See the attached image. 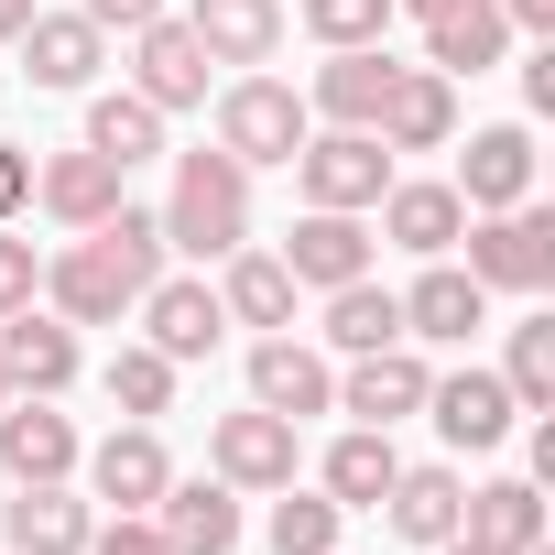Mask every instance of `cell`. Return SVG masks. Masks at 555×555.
<instances>
[{
  "mask_svg": "<svg viewBox=\"0 0 555 555\" xmlns=\"http://www.w3.org/2000/svg\"><path fill=\"white\" fill-rule=\"evenodd\" d=\"M153 284H164V218L131 207V196L44 261V295H55V317H77V327H120Z\"/></svg>",
  "mask_w": 555,
  "mask_h": 555,
  "instance_id": "6da1fadb",
  "label": "cell"
},
{
  "mask_svg": "<svg viewBox=\"0 0 555 555\" xmlns=\"http://www.w3.org/2000/svg\"><path fill=\"white\" fill-rule=\"evenodd\" d=\"M153 218H164V250L229 261V250L250 240V164H229V153H175V196H164Z\"/></svg>",
  "mask_w": 555,
  "mask_h": 555,
  "instance_id": "7a4b0ae2",
  "label": "cell"
},
{
  "mask_svg": "<svg viewBox=\"0 0 555 555\" xmlns=\"http://www.w3.org/2000/svg\"><path fill=\"white\" fill-rule=\"evenodd\" d=\"M306 131H317V109H306V88H284V77H229V88H218V153H229V164H295Z\"/></svg>",
  "mask_w": 555,
  "mask_h": 555,
  "instance_id": "3957f363",
  "label": "cell"
},
{
  "mask_svg": "<svg viewBox=\"0 0 555 555\" xmlns=\"http://www.w3.org/2000/svg\"><path fill=\"white\" fill-rule=\"evenodd\" d=\"M457 240H468V272H479L490 295H544V284H555V207H533V196L468 218Z\"/></svg>",
  "mask_w": 555,
  "mask_h": 555,
  "instance_id": "277c9868",
  "label": "cell"
},
{
  "mask_svg": "<svg viewBox=\"0 0 555 555\" xmlns=\"http://www.w3.org/2000/svg\"><path fill=\"white\" fill-rule=\"evenodd\" d=\"M295 185H306V207H382V185H392V153H382V131H306V153H295Z\"/></svg>",
  "mask_w": 555,
  "mask_h": 555,
  "instance_id": "5b68a950",
  "label": "cell"
},
{
  "mask_svg": "<svg viewBox=\"0 0 555 555\" xmlns=\"http://www.w3.org/2000/svg\"><path fill=\"white\" fill-rule=\"evenodd\" d=\"M250 403L261 414H284V425H306V414H338V371L284 327V338H261L250 349Z\"/></svg>",
  "mask_w": 555,
  "mask_h": 555,
  "instance_id": "8992f818",
  "label": "cell"
},
{
  "mask_svg": "<svg viewBox=\"0 0 555 555\" xmlns=\"http://www.w3.org/2000/svg\"><path fill=\"white\" fill-rule=\"evenodd\" d=\"M131 99H153L164 120H175V109H196V99H207V44H196L185 23H164V12H153V23L131 34Z\"/></svg>",
  "mask_w": 555,
  "mask_h": 555,
  "instance_id": "52a82bcc",
  "label": "cell"
},
{
  "mask_svg": "<svg viewBox=\"0 0 555 555\" xmlns=\"http://www.w3.org/2000/svg\"><path fill=\"white\" fill-rule=\"evenodd\" d=\"M382 153H447L457 142V77L436 66H392V99H382Z\"/></svg>",
  "mask_w": 555,
  "mask_h": 555,
  "instance_id": "ba28073f",
  "label": "cell"
},
{
  "mask_svg": "<svg viewBox=\"0 0 555 555\" xmlns=\"http://www.w3.org/2000/svg\"><path fill=\"white\" fill-rule=\"evenodd\" d=\"M272 261H284L295 284L338 295V284H360V272H371V229H360L349 207H306V218H295V240L272 250Z\"/></svg>",
  "mask_w": 555,
  "mask_h": 555,
  "instance_id": "9c48e42d",
  "label": "cell"
},
{
  "mask_svg": "<svg viewBox=\"0 0 555 555\" xmlns=\"http://www.w3.org/2000/svg\"><path fill=\"white\" fill-rule=\"evenodd\" d=\"M382 99H392V55H382V44H327V66H317L306 109H317L327 131H371V120H382Z\"/></svg>",
  "mask_w": 555,
  "mask_h": 555,
  "instance_id": "30bf717a",
  "label": "cell"
},
{
  "mask_svg": "<svg viewBox=\"0 0 555 555\" xmlns=\"http://www.w3.org/2000/svg\"><path fill=\"white\" fill-rule=\"evenodd\" d=\"M77 468H88V490L109 501V512H153L164 501V436L153 425H120V436H99V447H77Z\"/></svg>",
  "mask_w": 555,
  "mask_h": 555,
  "instance_id": "8fae6325",
  "label": "cell"
},
{
  "mask_svg": "<svg viewBox=\"0 0 555 555\" xmlns=\"http://www.w3.org/2000/svg\"><path fill=\"white\" fill-rule=\"evenodd\" d=\"M153 533H164V555H229L240 544V490L229 479H164Z\"/></svg>",
  "mask_w": 555,
  "mask_h": 555,
  "instance_id": "7c38bea8",
  "label": "cell"
},
{
  "mask_svg": "<svg viewBox=\"0 0 555 555\" xmlns=\"http://www.w3.org/2000/svg\"><path fill=\"white\" fill-rule=\"evenodd\" d=\"M207 457H218V479L229 490H284L295 479V425L284 414H218V436H207Z\"/></svg>",
  "mask_w": 555,
  "mask_h": 555,
  "instance_id": "4fadbf2b",
  "label": "cell"
},
{
  "mask_svg": "<svg viewBox=\"0 0 555 555\" xmlns=\"http://www.w3.org/2000/svg\"><path fill=\"white\" fill-rule=\"evenodd\" d=\"M533 196V131L501 120V131H468V164H457V207L490 218V207H522Z\"/></svg>",
  "mask_w": 555,
  "mask_h": 555,
  "instance_id": "5bb4252c",
  "label": "cell"
},
{
  "mask_svg": "<svg viewBox=\"0 0 555 555\" xmlns=\"http://www.w3.org/2000/svg\"><path fill=\"white\" fill-rule=\"evenodd\" d=\"M425 360L392 338V349H360L349 360V382H338V414H360V425H403V414H425Z\"/></svg>",
  "mask_w": 555,
  "mask_h": 555,
  "instance_id": "9a60e30c",
  "label": "cell"
},
{
  "mask_svg": "<svg viewBox=\"0 0 555 555\" xmlns=\"http://www.w3.org/2000/svg\"><path fill=\"white\" fill-rule=\"evenodd\" d=\"M425 414H436V436L447 447H501L512 436V382L501 371H447V382H425Z\"/></svg>",
  "mask_w": 555,
  "mask_h": 555,
  "instance_id": "2e32d148",
  "label": "cell"
},
{
  "mask_svg": "<svg viewBox=\"0 0 555 555\" xmlns=\"http://www.w3.org/2000/svg\"><path fill=\"white\" fill-rule=\"evenodd\" d=\"M479 327H490V284H479V272H457V261H425V284L403 295V338L457 349V338H479Z\"/></svg>",
  "mask_w": 555,
  "mask_h": 555,
  "instance_id": "e0dca14e",
  "label": "cell"
},
{
  "mask_svg": "<svg viewBox=\"0 0 555 555\" xmlns=\"http://www.w3.org/2000/svg\"><path fill=\"white\" fill-rule=\"evenodd\" d=\"M0 533H12V555H88L99 512H88L66 479H23V501L0 512Z\"/></svg>",
  "mask_w": 555,
  "mask_h": 555,
  "instance_id": "ac0fdd59",
  "label": "cell"
},
{
  "mask_svg": "<svg viewBox=\"0 0 555 555\" xmlns=\"http://www.w3.org/2000/svg\"><path fill=\"white\" fill-rule=\"evenodd\" d=\"M12 44H23V77H34V88H88L99 55H109V34H99L88 12H34Z\"/></svg>",
  "mask_w": 555,
  "mask_h": 555,
  "instance_id": "d6986e66",
  "label": "cell"
},
{
  "mask_svg": "<svg viewBox=\"0 0 555 555\" xmlns=\"http://www.w3.org/2000/svg\"><path fill=\"white\" fill-rule=\"evenodd\" d=\"M0 468H12V479H66L77 468V425L55 414V392L0 403Z\"/></svg>",
  "mask_w": 555,
  "mask_h": 555,
  "instance_id": "ffe728a7",
  "label": "cell"
},
{
  "mask_svg": "<svg viewBox=\"0 0 555 555\" xmlns=\"http://www.w3.org/2000/svg\"><path fill=\"white\" fill-rule=\"evenodd\" d=\"M185 34L207 44V66H272V44H284V0H196Z\"/></svg>",
  "mask_w": 555,
  "mask_h": 555,
  "instance_id": "44dd1931",
  "label": "cell"
},
{
  "mask_svg": "<svg viewBox=\"0 0 555 555\" xmlns=\"http://www.w3.org/2000/svg\"><path fill=\"white\" fill-rule=\"evenodd\" d=\"M142 327H153L142 349H164V360L185 371V360H207V349L229 338V306H218L207 284H153V295H142Z\"/></svg>",
  "mask_w": 555,
  "mask_h": 555,
  "instance_id": "7402d4cb",
  "label": "cell"
},
{
  "mask_svg": "<svg viewBox=\"0 0 555 555\" xmlns=\"http://www.w3.org/2000/svg\"><path fill=\"white\" fill-rule=\"evenodd\" d=\"M0 371H12V392H66L77 382V327L12 306V317H0Z\"/></svg>",
  "mask_w": 555,
  "mask_h": 555,
  "instance_id": "603a6c76",
  "label": "cell"
},
{
  "mask_svg": "<svg viewBox=\"0 0 555 555\" xmlns=\"http://www.w3.org/2000/svg\"><path fill=\"white\" fill-rule=\"evenodd\" d=\"M457 229H468L457 185H382V240H392V250L447 261V250H457Z\"/></svg>",
  "mask_w": 555,
  "mask_h": 555,
  "instance_id": "cb8c5ba5",
  "label": "cell"
},
{
  "mask_svg": "<svg viewBox=\"0 0 555 555\" xmlns=\"http://www.w3.org/2000/svg\"><path fill=\"white\" fill-rule=\"evenodd\" d=\"M457 533L490 544V555H544V490L533 479H490V490H468Z\"/></svg>",
  "mask_w": 555,
  "mask_h": 555,
  "instance_id": "d4e9b609",
  "label": "cell"
},
{
  "mask_svg": "<svg viewBox=\"0 0 555 555\" xmlns=\"http://www.w3.org/2000/svg\"><path fill=\"white\" fill-rule=\"evenodd\" d=\"M218 306H229V327H261V338H284L295 327V272L272 261V250H229V284H218Z\"/></svg>",
  "mask_w": 555,
  "mask_h": 555,
  "instance_id": "484cf974",
  "label": "cell"
},
{
  "mask_svg": "<svg viewBox=\"0 0 555 555\" xmlns=\"http://www.w3.org/2000/svg\"><path fill=\"white\" fill-rule=\"evenodd\" d=\"M382 512H392V533H403V544H447V533H457V512H468V479H457V468H392Z\"/></svg>",
  "mask_w": 555,
  "mask_h": 555,
  "instance_id": "4316f807",
  "label": "cell"
},
{
  "mask_svg": "<svg viewBox=\"0 0 555 555\" xmlns=\"http://www.w3.org/2000/svg\"><path fill=\"white\" fill-rule=\"evenodd\" d=\"M501 44H512V23L490 12V0H457V12L425 23V66H436V77H490Z\"/></svg>",
  "mask_w": 555,
  "mask_h": 555,
  "instance_id": "83f0119b",
  "label": "cell"
},
{
  "mask_svg": "<svg viewBox=\"0 0 555 555\" xmlns=\"http://www.w3.org/2000/svg\"><path fill=\"white\" fill-rule=\"evenodd\" d=\"M34 196H44V207H55V218H66V229H99V218H109V207H120V164H109V153H88V142H77V153H55V164H44V175H34Z\"/></svg>",
  "mask_w": 555,
  "mask_h": 555,
  "instance_id": "f1b7e54d",
  "label": "cell"
},
{
  "mask_svg": "<svg viewBox=\"0 0 555 555\" xmlns=\"http://www.w3.org/2000/svg\"><path fill=\"white\" fill-rule=\"evenodd\" d=\"M392 425H349L338 447H327V501L338 512H382V490H392Z\"/></svg>",
  "mask_w": 555,
  "mask_h": 555,
  "instance_id": "f546056e",
  "label": "cell"
},
{
  "mask_svg": "<svg viewBox=\"0 0 555 555\" xmlns=\"http://www.w3.org/2000/svg\"><path fill=\"white\" fill-rule=\"evenodd\" d=\"M392 338H403V295H392V284H371V272H360V284L327 295V349L360 360V349H392Z\"/></svg>",
  "mask_w": 555,
  "mask_h": 555,
  "instance_id": "4dcf8cb0",
  "label": "cell"
},
{
  "mask_svg": "<svg viewBox=\"0 0 555 555\" xmlns=\"http://www.w3.org/2000/svg\"><path fill=\"white\" fill-rule=\"evenodd\" d=\"M88 153H109L120 175H131V164H153V153H164V109H153V99H131V88L88 99Z\"/></svg>",
  "mask_w": 555,
  "mask_h": 555,
  "instance_id": "1f68e13d",
  "label": "cell"
},
{
  "mask_svg": "<svg viewBox=\"0 0 555 555\" xmlns=\"http://www.w3.org/2000/svg\"><path fill=\"white\" fill-rule=\"evenodd\" d=\"M272 555H338V501L284 479V501H272Z\"/></svg>",
  "mask_w": 555,
  "mask_h": 555,
  "instance_id": "d6a6232c",
  "label": "cell"
},
{
  "mask_svg": "<svg viewBox=\"0 0 555 555\" xmlns=\"http://www.w3.org/2000/svg\"><path fill=\"white\" fill-rule=\"evenodd\" d=\"M501 382H512L522 414H555V317H522V327H512V371H501Z\"/></svg>",
  "mask_w": 555,
  "mask_h": 555,
  "instance_id": "836d02e7",
  "label": "cell"
},
{
  "mask_svg": "<svg viewBox=\"0 0 555 555\" xmlns=\"http://www.w3.org/2000/svg\"><path fill=\"white\" fill-rule=\"evenodd\" d=\"M109 403H120L131 425H153V414L175 403V360H164V349H120V360H109Z\"/></svg>",
  "mask_w": 555,
  "mask_h": 555,
  "instance_id": "e575fe53",
  "label": "cell"
},
{
  "mask_svg": "<svg viewBox=\"0 0 555 555\" xmlns=\"http://www.w3.org/2000/svg\"><path fill=\"white\" fill-rule=\"evenodd\" d=\"M306 34L317 44H382L392 34V0H306Z\"/></svg>",
  "mask_w": 555,
  "mask_h": 555,
  "instance_id": "d590c367",
  "label": "cell"
},
{
  "mask_svg": "<svg viewBox=\"0 0 555 555\" xmlns=\"http://www.w3.org/2000/svg\"><path fill=\"white\" fill-rule=\"evenodd\" d=\"M88 555H164V533H153V512H109L88 533Z\"/></svg>",
  "mask_w": 555,
  "mask_h": 555,
  "instance_id": "8d00e7d4",
  "label": "cell"
},
{
  "mask_svg": "<svg viewBox=\"0 0 555 555\" xmlns=\"http://www.w3.org/2000/svg\"><path fill=\"white\" fill-rule=\"evenodd\" d=\"M34 284H44V272H34V240H12V229H0V317H12V306H34Z\"/></svg>",
  "mask_w": 555,
  "mask_h": 555,
  "instance_id": "74e56055",
  "label": "cell"
},
{
  "mask_svg": "<svg viewBox=\"0 0 555 555\" xmlns=\"http://www.w3.org/2000/svg\"><path fill=\"white\" fill-rule=\"evenodd\" d=\"M153 12H164V0H88V23H99V34H142Z\"/></svg>",
  "mask_w": 555,
  "mask_h": 555,
  "instance_id": "f35d334b",
  "label": "cell"
},
{
  "mask_svg": "<svg viewBox=\"0 0 555 555\" xmlns=\"http://www.w3.org/2000/svg\"><path fill=\"white\" fill-rule=\"evenodd\" d=\"M23 196H34V153H23V142H0V218H12Z\"/></svg>",
  "mask_w": 555,
  "mask_h": 555,
  "instance_id": "ab89813d",
  "label": "cell"
},
{
  "mask_svg": "<svg viewBox=\"0 0 555 555\" xmlns=\"http://www.w3.org/2000/svg\"><path fill=\"white\" fill-rule=\"evenodd\" d=\"M522 99H533V109H555V44H533V55H522Z\"/></svg>",
  "mask_w": 555,
  "mask_h": 555,
  "instance_id": "60d3db41",
  "label": "cell"
},
{
  "mask_svg": "<svg viewBox=\"0 0 555 555\" xmlns=\"http://www.w3.org/2000/svg\"><path fill=\"white\" fill-rule=\"evenodd\" d=\"M490 12H501L512 34H555V0H490Z\"/></svg>",
  "mask_w": 555,
  "mask_h": 555,
  "instance_id": "b9f144b4",
  "label": "cell"
},
{
  "mask_svg": "<svg viewBox=\"0 0 555 555\" xmlns=\"http://www.w3.org/2000/svg\"><path fill=\"white\" fill-rule=\"evenodd\" d=\"M23 23H34V0H0V44H12V34H23Z\"/></svg>",
  "mask_w": 555,
  "mask_h": 555,
  "instance_id": "7bdbcfd3",
  "label": "cell"
},
{
  "mask_svg": "<svg viewBox=\"0 0 555 555\" xmlns=\"http://www.w3.org/2000/svg\"><path fill=\"white\" fill-rule=\"evenodd\" d=\"M392 12H414V23H436V12H457V0H392Z\"/></svg>",
  "mask_w": 555,
  "mask_h": 555,
  "instance_id": "ee69618b",
  "label": "cell"
},
{
  "mask_svg": "<svg viewBox=\"0 0 555 555\" xmlns=\"http://www.w3.org/2000/svg\"><path fill=\"white\" fill-rule=\"evenodd\" d=\"M436 555H490V544H468V533H447V544H436Z\"/></svg>",
  "mask_w": 555,
  "mask_h": 555,
  "instance_id": "f6af8a7d",
  "label": "cell"
},
{
  "mask_svg": "<svg viewBox=\"0 0 555 555\" xmlns=\"http://www.w3.org/2000/svg\"><path fill=\"white\" fill-rule=\"evenodd\" d=\"M0 403H12V371H0Z\"/></svg>",
  "mask_w": 555,
  "mask_h": 555,
  "instance_id": "bcb514c9",
  "label": "cell"
}]
</instances>
